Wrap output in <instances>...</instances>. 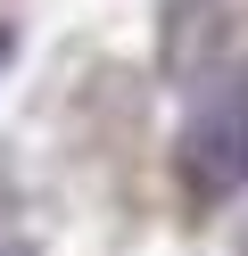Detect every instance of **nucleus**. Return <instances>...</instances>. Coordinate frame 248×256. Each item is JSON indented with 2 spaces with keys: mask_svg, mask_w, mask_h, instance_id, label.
<instances>
[{
  "mask_svg": "<svg viewBox=\"0 0 248 256\" xmlns=\"http://www.w3.org/2000/svg\"><path fill=\"white\" fill-rule=\"evenodd\" d=\"M174 166H182V190H190L198 206H223V198L248 190V74L215 83L207 100L190 108Z\"/></svg>",
  "mask_w": 248,
  "mask_h": 256,
  "instance_id": "1",
  "label": "nucleus"
},
{
  "mask_svg": "<svg viewBox=\"0 0 248 256\" xmlns=\"http://www.w3.org/2000/svg\"><path fill=\"white\" fill-rule=\"evenodd\" d=\"M0 66H9V25H0Z\"/></svg>",
  "mask_w": 248,
  "mask_h": 256,
  "instance_id": "3",
  "label": "nucleus"
},
{
  "mask_svg": "<svg viewBox=\"0 0 248 256\" xmlns=\"http://www.w3.org/2000/svg\"><path fill=\"white\" fill-rule=\"evenodd\" d=\"M0 256H33V248H17V240H0Z\"/></svg>",
  "mask_w": 248,
  "mask_h": 256,
  "instance_id": "2",
  "label": "nucleus"
}]
</instances>
